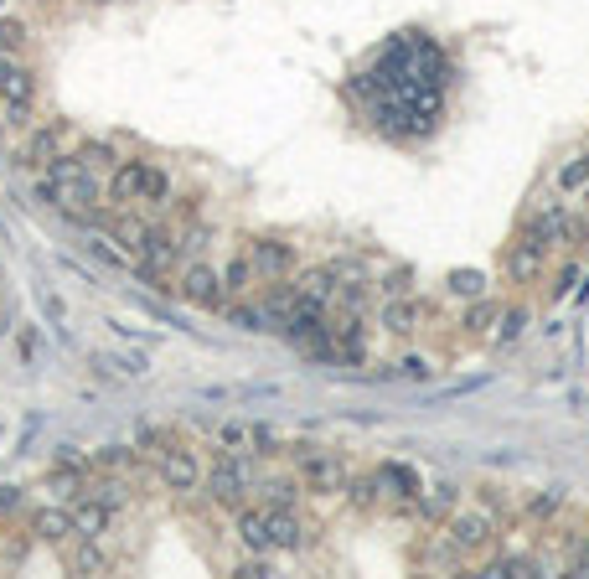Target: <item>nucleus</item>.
<instances>
[{"label": "nucleus", "mask_w": 589, "mask_h": 579, "mask_svg": "<svg viewBox=\"0 0 589 579\" xmlns=\"http://www.w3.org/2000/svg\"><path fill=\"white\" fill-rule=\"evenodd\" d=\"M238 538L254 548V554H285V548L300 543V517L279 502L264 507H243L238 512Z\"/></svg>", "instance_id": "f257e3e1"}, {"label": "nucleus", "mask_w": 589, "mask_h": 579, "mask_svg": "<svg viewBox=\"0 0 589 579\" xmlns=\"http://www.w3.org/2000/svg\"><path fill=\"white\" fill-rule=\"evenodd\" d=\"M109 202H119V207H161V202H171V176L155 161H114L109 166Z\"/></svg>", "instance_id": "f03ea898"}, {"label": "nucleus", "mask_w": 589, "mask_h": 579, "mask_svg": "<svg viewBox=\"0 0 589 579\" xmlns=\"http://www.w3.org/2000/svg\"><path fill=\"white\" fill-rule=\"evenodd\" d=\"M202 481H207V492H212L217 502L238 507V502L259 486V471H254V461H248V455H223V461H217Z\"/></svg>", "instance_id": "7ed1b4c3"}, {"label": "nucleus", "mask_w": 589, "mask_h": 579, "mask_svg": "<svg viewBox=\"0 0 589 579\" xmlns=\"http://www.w3.org/2000/svg\"><path fill=\"white\" fill-rule=\"evenodd\" d=\"M295 461H300V481H305V492H347V461L331 450H295Z\"/></svg>", "instance_id": "20e7f679"}, {"label": "nucleus", "mask_w": 589, "mask_h": 579, "mask_svg": "<svg viewBox=\"0 0 589 579\" xmlns=\"http://www.w3.org/2000/svg\"><path fill=\"white\" fill-rule=\"evenodd\" d=\"M176 290L192 300V306H202V311H223L228 306V290H223V274L217 269H207L202 259L197 264H181L176 269Z\"/></svg>", "instance_id": "39448f33"}, {"label": "nucleus", "mask_w": 589, "mask_h": 579, "mask_svg": "<svg viewBox=\"0 0 589 579\" xmlns=\"http://www.w3.org/2000/svg\"><path fill=\"white\" fill-rule=\"evenodd\" d=\"M248 264H254V274L264 285H274V280H285V274L295 269V249L279 243V238H259V243H248Z\"/></svg>", "instance_id": "423d86ee"}, {"label": "nucleus", "mask_w": 589, "mask_h": 579, "mask_svg": "<svg viewBox=\"0 0 589 579\" xmlns=\"http://www.w3.org/2000/svg\"><path fill=\"white\" fill-rule=\"evenodd\" d=\"M491 533H496V517H491V512H460L445 538H450L455 554H476V548L491 543Z\"/></svg>", "instance_id": "0eeeda50"}, {"label": "nucleus", "mask_w": 589, "mask_h": 579, "mask_svg": "<svg viewBox=\"0 0 589 579\" xmlns=\"http://www.w3.org/2000/svg\"><path fill=\"white\" fill-rule=\"evenodd\" d=\"M569 207L564 202H543L533 218H527V233H533L538 243H558V238H569Z\"/></svg>", "instance_id": "6e6552de"}, {"label": "nucleus", "mask_w": 589, "mask_h": 579, "mask_svg": "<svg viewBox=\"0 0 589 579\" xmlns=\"http://www.w3.org/2000/svg\"><path fill=\"white\" fill-rule=\"evenodd\" d=\"M543 249H548V243H538L533 233H527L522 243H512V254H507V274H512L517 285H522V280H533V274L543 269Z\"/></svg>", "instance_id": "1a4fd4ad"}, {"label": "nucleus", "mask_w": 589, "mask_h": 579, "mask_svg": "<svg viewBox=\"0 0 589 579\" xmlns=\"http://www.w3.org/2000/svg\"><path fill=\"white\" fill-rule=\"evenodd\" d=\"M419 321H424V306H419V300H388V306H383V326L393 331V337H409V331H419Z\"/></svg>", "instance_id": "9d476101"}, {"label": "nucleus", "mask_w": 589, "mask_h": 579, "mask_svg": "<svg viewBox=\"0 0 589 579\" xmlns=\"http://www.w3.org/2000/svg\"><path fill=\"white\" fill-rule=\"evenodd\" d=\"M455 502H460V492H455V486H429V492H419L414 512H419V517H429V523H434V517L455 512Z\"/></svg>", "instance_id": "9b49d317"}, {"label": "nucleus", "mask_w": 589, "mask_h": 579, "mask_svg": "<svg viewBox=\"0 0 589 579\" xmlns=\"http://www.w3.org/2000/svg\"><path fill=\"white\" fill-rule=\"evenodd\" d=\"M558 187H564V192H584L589 187V156L584 161H569L564 171H558Z\"/></svg>", "instance_id": "f8f14e48"}, {"label": "nucleus", "mask_w": 589, "mask_h": 579, "mask_svg": "<svg viewBox=\"0 0 589 579\" xmlns=\"http://www.w3.org/2000/svg\"><path fill=\"white\" fill-rule=\"evenodd\" d=\"M486 574H538V564L533 559H496V564H486Z\"/></svg>", "instance_id": "ddd939ff"}, {"label": "nucleus", "mask_w": 589, "mask_h": 579, "mask_svg": "<svg viewBox=\"0 0 589 579\" xmlns=\"http://www.w3.org/2000/svg\"><path fill=\"white\" fill-rule=\"evenodd\" d=\"M465 321H471V331H491V321H502V311H496L491 300H486V306H476V311L465 316Z\"/></svg>", "instance_id": "4468645a"}, {"label": "nucleus", "mask_w": 589, "mask_h": 579, "mask_svg": "<svg viewBox=\"0 0 589 579\" xmlns=\"http://www.w3.org/2000/svg\"><path fill=\"white\" fill-rule=\"evenodd\" d=\"M553 512H558V497H553V492H543V497L527 502V517H538V523H543V517H553Z\"/></svg>", "instance_id": "2eb2a0df"}, {"label": "nucleus", "mask_w": 589, "mask_h": 579, "mask_svg": "<svg viewBox=\"0 0 589 579\" xmlns=\"http://www.w3.org/2000/svg\"><path fill=\"white\" fill-rule=\"evenodd\" d=\"M584 238H589V223H584Z\"/></svg>", "instance_id": "dca6fc26"}]
</instances>
